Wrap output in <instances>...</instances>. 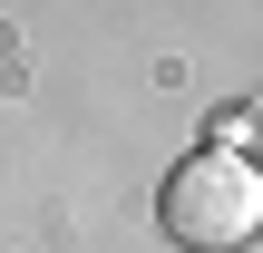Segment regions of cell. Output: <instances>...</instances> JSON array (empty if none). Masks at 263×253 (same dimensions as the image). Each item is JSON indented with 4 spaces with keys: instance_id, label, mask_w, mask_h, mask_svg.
<instances>
[{
    "instance_id": "cell-1",
    "label": "cell",
    "mask_w": 263,
    "mask_h": 253,
    "mask_svg": "<svg viewBox=\"0 0 263 253\" xmlns=\"http://www.w3.org/2000/svg\"><path fill=\"white\" fill-rule=\"evenodd\" d=\"M166 224L185 234V244H205V253H224V244H244L263 224V176L244 166V156H185L176 166V185H166Z\"/></svg>"
},
{
    "instance_id": "cell-2",
    "label": "cell",
    "mask_w": 263,
    "mask_h": 253,
    "mask_svg": "<svg viewBox=\"0 0 263 253\" xmlns=\"http://www.w3.org/2000/svg\"><path fill=\"white\" fill-rule=\"evenodd\" d=\"M254 127H263V107H254Z\"/></svg>"
}]
</instances>
